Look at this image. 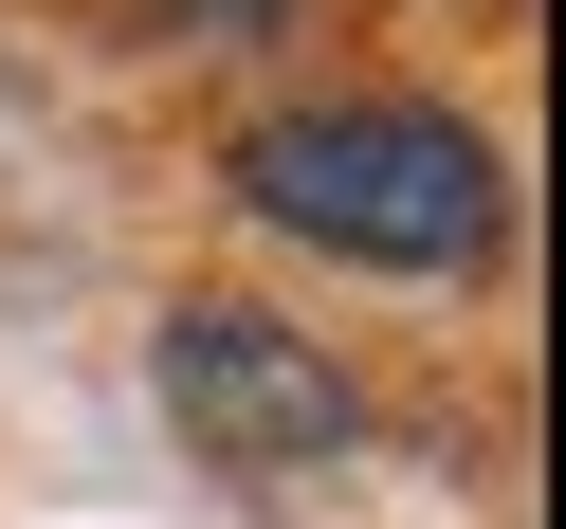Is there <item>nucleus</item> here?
Segmentation results:
<instances>
[{
    "label": "nucleus",
    "mask_w": 566,
    "mask_h": 529,
    "mask_svg": "<svg viewBox=\"0 0 566 529\" xmlns=\"http://www.w3.org/2000/svg\"><path fill=\"white\" fill-rule=\"evenodd\" d=\"M238 201L311 256H366V274H475L512 237V165L457 110H274L238 147Z\"/></svg>",
    "instance_id": "f257e3e1"
},
{
    "label": "nucleus",
    "mask_w": 566,
    "mask_h": 529,
    "mask_svg": "<svg viewBox=\"0 0 566 529\" xmlns=\"http://www.w3.org/2000/svg\"><path fill=\"white\" fill-rule=\"evenodd\" d=\"M147 383L184 420V456H220V475H329L366 438V402L329 383V347H293L274 310H165Z\"/></svg>",
    "instance_id": "f03ea898"
},
{
    "label": "nucleus",
    "mask_w": 566,
    "mask_h": 529,
    "mask_svg": "<svg viewBox=\"0 0 566 529\" xmlns=\"http://www.w3.org/2000/svg\"><path fill=\"white\" fill-rule=\"evenodd\" d=\"M165 38H274V19H293V0H147Z\"/></svg>",
    "instance_id": "7ed1b4c3"
}]
</instances>
